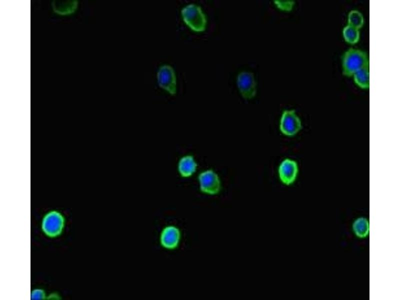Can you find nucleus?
I'll return each instance as SVG.
<instances>
[{
    "instance_id": "nucleus-13",
    "label": "nucleus",
    "mask_w": 400,
    "mask_h": 300,
    "mask_svg": "<svg viewBox=\"0 0 400 300\" xmlns=\"http://www.w3.org/2000/svg\"><path fill=\"white\" fill-rule=\"evenodd\" d=\"M342 34L344 40L349 44H354L359 40V30L348 24L344 28Z\"/></svg>"
},
{
    "instance_id": "nucleus-4",
    "label": "nucleus",
    "mask_w": 400,
    "mask_h": 300,
    "mask_svg": "<svg viewBox=\"0 0 400 300\" xmlns=\"http://www.w3.org/2000/svg\"><path fill=\"white\" fill-rule=\"evenodd\" d=\"M64 226V218L58 212L52 211L47 214L43 218L42 230L50 237L60 235Z\"/></svg>"
},
{
    "instance_id": "nucleus-9",
    "label": "nucleus",
    "mask_w": 400,
    "mask_h": 300,
    "mask_svg": "<svg viewBox=\"0 0 400 300\" xmlns=\"http://www.w3.org/2000/svg\"><path fill=\"white\" fill-rule=\"evenodd\" d=\"M180 238L179 229L173 226L164 228L160 236V242L162 246L168 250L176 248L178 245Z\"/></svg>"
},
{
    "instance_id": "nucleus-5",
    "label": "nucleus",
    "mask_w": 400,
    "mask_h": 300,
    "mask_svg": "<svg viewBox=\"0 0 400 300\" xmlns=\"http://www.w3.org/2000/svg\"><path fill=\"white\" fill-rule=\"evenodd\" d=\"M200 188L201 192L208 194H218L221 188V183L219 176L212 170L202 172L198 176Z\"/></svg>"
},
{
    "instance_id": "nucleus-12",
    "label": "nucleus",
    "mask_w": 400,
    "mask_h": 300,
    "mask_svg": "<svg viewBox=\"0 0 400 300\" xmlns=\"http://www.w3.org/2000/svg\"><path fill=\"white\" fill-rule=\"evenodd\" d=\"M355 83L362 88H368L370 87V67L369 65L357 71L354 75Z\"/></svg>"
},
{
    "instance_id": "nucleus-2",
    "label": "nucleus",
    "mask_w": 400,
    "mask_h": 300,
    "mask_svg": "<svg viewBox=\"0 0 400 300\" xmlns=\"http://www.w3.org/2000/svg\"><path fill=\"white\" fill-rule=\"evenodd\" d=\"M184 22L193 31L204 32L206 28L207 20L201 8L194 4H190L181 10Z\"/></svg>"
},
{
    "instance_id": "nucleus-7",
    "label": "nucleus",
    "mask_w": 400,
    "mask_h": 300,
    "mask_svg": "<svg viewBox=\"0 0 400 300\" xmlns=\"http://www.w3.org/2000/svg\"><path fill=\"white\" fill-rule=\"evenodd\" d=\"M237 86L245 99H251L256 94V83L254 74L248 72H240L237 77Z\"/></svg>"
},
{
    "instance_id": "nucleus-15",
    "label": "nucleus",
    "mask_w": 400,
    "mask_h": 300,
    "mask_svg": "<svg viewBox=\"0 0 400 300\" xmlns=\"http://www.w3.org/2000/svg\"><path fill=\"white\" fill-rule=\"evenodd\" d=\"M274 2L278 8L284 11L291 10L294 4L292 0H274Z\"/></svg>"
},
{
    "instance_id": "nucleus-11",
    "label": "nucleus",
    "mask_w": 400,
    "mask_h": 300,
    "mask_svg": "<svg viewBox=\"0 0 400 300\" xmlns=\"http://www.w3.org/2000/svg\"><path fill=\"white\" fill-rule=\"evenodd\" d=\"M352 230L358 238H366L370 232V224L368 220L364 218H357L352 224Z\"/></svg>"
},
{
    "instance_id": "nucleus-10",
    "label": "nucleus",
    "mask_w": 400,
    "mask_h": 300,
    "mask_svg": "<svg viewBox=\"0 0 400 300\" xmlns=\"http://www.w3.org/2000/svg\"><path fill=\"white\" fill-rule=\"evenodd\" d=\"M198 164L194 156L186 155L180 159L178 164V170L180 176L187 178L192 176L196 172Z\"/></svg>"
},
{
    "instance_id": "nucleus-14",
    "label": "nucleus",
    "mask_w": 400,
    "mask_h": 300,
    "mask_svg": "<svg viewBox=\"0 0 400 300\" xmlns=\"http://www.w3.org/2000/svg\"><path fill=\"white\" fill-rule=\"evenodd\" d=\"M364 22L362 14L358 10H354L350 12L348 16V24L358 29L360 28Z\"/></svg>"
},
{
    "instance_id": "nucleus-3",
    "label": "nucleus",
    "mask_w": 400,
    "mask_h": 300,
    "mask_svg": "<svg viewBox=\"0 0 400 300\" xmlns=\"http://www.w3.org/2000/svg\"><path fill=\"white\" fill-rule=\"evenodd\" d=\"M158 83L160 88L172 96L176 93V78L174 69L170 65L160 66L156 74Z\"/></svg>"
},
{
    "instance_id": "nucleus-8",
    "label": "nucleus",
    "mask_w": 400,
    "mask_h": 300,
    "mask_svg": "<svg viewBox=\"0 0 400 300\" xmlns=\"http://www.w3.org/2000/svg\"><path fill=\"white\" fill-rule=\"evenodd\" d=\"M298 172V165L294 160L286 158L280 164L278 174L281 182L286 185H290L296 180Z\"/></svg>"
},
{
    "instance_id": "nucleus-1",
    "label": "nucleus",
    "mask_w": 400,
    "mask_h": 300,
    "mask_svg": "<svg viewBox=\"0 0 400 300\" xmlns=\"http://www.w3.org/2000/svg\"><path fill=\"white\" fill-rule=\"evenodd\" d=\"M368 65L369 59L366 52L358 49L350 48L342 58V73L350 77Z\"/></svg>"
},
{
    "instance_id": "nucleus-6",
    "label": "nucleus",
    "mask_w": 400,
    "mask_h": 300,
    "mask_svg": "<svg viewBox=\"0 0 400 300\" xmlns=\"http://www.w3.org/2000/svg\"><path fill=\"white\" fill-rule=\"evenodd\" d=\"M302 128L301 120L294 110L283 112L280 124V129L284 135L291 136L296 135Z\"/></svg>"
},
{
    "instance_id": "nucleus-16",
    "label": "nucleus",
    "mask_w": 400,
    "mask_h": 300,
    "mask_svg": "<svg viewBox=\"0 0 400 300\" xmlns=\"http://www.w3.org/2000/svg\"><path fill=\"white\" fill-rule=\"evenodd\" d=\"M31 300H43L45 298V294L42 290H34L31 293Z\"/></svg>"
}]
</instances>
